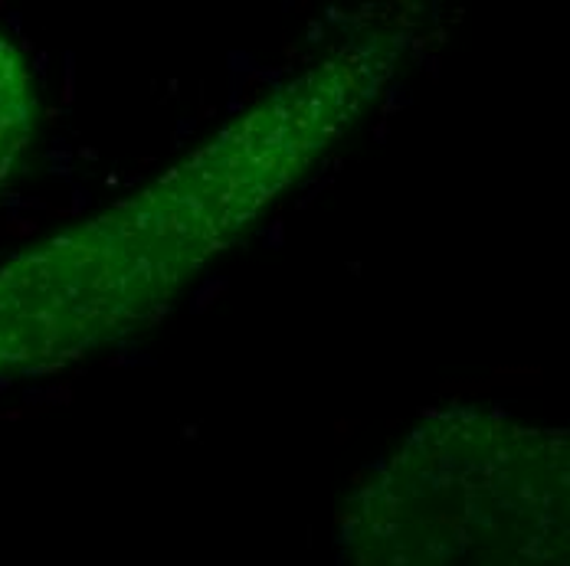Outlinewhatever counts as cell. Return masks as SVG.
Instances as JSON below:
<instances>
[{
	"label": "cell",
	"mask_w": 570,
	"mask_h": 566,
	"mask_svg": "<svg viewBox=\"0 0 570 566\" xmlns=\"http://www.w3.org/2000/svg\"><path fill=\"white\" fill-rule=\"evenodd\" d=\"M364 30L106 207L0 266V380L50 374L158 325L180 295L364 121L413 53Z\"/></svg>",
	"instance_id": "1"
},
{
	"label": "cell",
	"mask_w": 570,
	"mask_h": 566,
	"mask_svg": "<svg viewBox=\"0 0 570 566\" xmlns=\"http://www.w3.org/2000/svg\"><path fill=\"white\" fill-rule=\"evenodd\" d=\"M344 566H568L570 439L502 406L423 413L347 498Z\"/></svg>",
	"instance_id": "2"
},
{
	"label": "cell",
	"mask_w": 570,
	"mask_h": 566,
	"mask_svg": "<svg viewBox=\"0 0 570 566\" xmlns=\"http://www.w3.org/2000/svg\"><path fill=\"white\" fill-rule=\"evenodd\" d=\"M37 131V92L23 53L0 33V190L20 173Z\"/></svg>",
	"instance_id": "3"
}]
</instances>
